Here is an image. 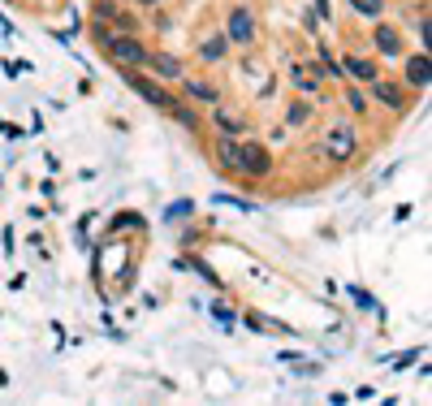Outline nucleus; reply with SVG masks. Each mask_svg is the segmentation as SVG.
Masks as SVG:
<instances>
[{"instance_id": "obj_17", "label": "nucleus", "mask_w": 432, "mask_h": 406, "mask_svg": "<svg viewBox=\"0 0 432 406\" xmlns=\"http://www.w3.org/2000/svg\"><path fill=\"white\" fill-rule=\"evenodd\" d=\"M216 164L225 169V173H234V156H238V139H230V134H216Z\"/></svg>"}, {"instance_id": "obj_8", "label": "nucleus", "mask_w": 432, "mask_h": 406, "mask_svg": "<svg viewBox=\"0 0 432 406\" xmlns=\"http://www.w3.org/2000/svg\"><path fill=\"white\" fill-rule=\"evenodd\" d=\"M428 83H432V61H428V52H411V57H406L402 87H406V91H428Z\"/></svg>"}, {"instance_id": "obj_25", "label": "nucleus", "mask_w": 432, "mask_h": 406, "mask_svg": "<svg viewBox=\"0 0 432 406\" xmlns=\"http://www.w3.org/2000/svg\"><path fill=\"white\" fill-rule=\"evenodd\" d=\"M139 5H143V9H156V5H160V0H139Z\"/></svg>"}, {"instance_id": "obj_7", "label": "nucleus", "mask_w": 432, "mask_h": 406, "mask_svg": "<svg viewBox=\"0 0 432 406\" xmlns=\"http://www.w3.org/2000/svg\"><path fill=\"white\" fill-rule=\"evenodd\" d=\"M368 91H372L376 104H385V108H393V113H406V104H411V95H406V87H402V83L372 78V83H368Z\"/></svg>"}, {"instance_id": "obj_15", "label": "nucleus", "mask_w": 432, "mask_h": 406, "mask_svg": "<svg viewBox=\"0 0 432 406\" xmlns=\"http://www.w3.org/2000/svg\"><path fill=\"white\" fill-rule=\"evenodd\" d=\"M290 78H294V91H298V95H307V99L320 91V78H316V74H307L298 61H290Z\"/></svg>"}, {"instance_id": "obj_4", "label": "nucleus", "mask_w": 432, "mask_h": 406, "mask_svg": "<svg viewBox=\"0 0 432 406\" xmlns=\"http://www.w3.org/2000/svg\"><path fill=\"white\" fill-rule=\"evenodd\" d=\"M104 57L113 61V65H130V69H143V61H147V43L139 39V35H130V31H117V35H109L104 43Z\"/></svg>"}, {"instance_id": "obj_6", "label": "nucleus", "mask_w": 432, "mask_h": 406, "mask_svg": "<svg viewBox=\"0 0 432 406\" xmlns=\"http://www.w3.org/2000/svg\"><path fill=\"white\" fill-rule=\"evenodd\" d=\"M342 78L368 87L372 78H380V61L376 57H359V52H342Z\"/></svg>"}, {"instance_id": "obj_12", "label": "nucleus", "mask_w": 432, "mask_h": 406, "mask_svg": "<svg viewBox=\"0 0 432 406\" xmlns=\"http://www.w3.org/2000/svg\"><path fill=\"white\" fill-rule=\"evenodd\" d=\"M182 91L195 104H221V87H212L208 78H182Z\"/></svg>"}, {"instance_id": "obj_11", "label": "nucleus", "mask_w": 432, "mask_h": 406, "mask_svg": "<svg viewBox=\"0 0 432 406\" xmlns=\"http://www.w3.org/2000/svg\"><path fill=\"white\" fill-rule=\"evenodd\" d=\"M372 43H376V57H385V61L402 57V35H398L393 27H380V22H376V31H372Z\"/></svg>"}, {"instance_id": "obj_18", "label": "nucleus", "mask_w": 432, "mask_h": 406, "mask_svg": "<svg viewBox=\"0 0 432 406\" xmlns=\"http://www.w3.org/2000/svg\"><path fill=\"white\" fill-rule=\"evenodd\" d=\"M212 203H216V208H234V212H256V203H251V199H234V195H212Z\"/></svg>"}, {"instance_id": "obj_22", "label": "nucleus", "mask_w": 432, "mask_h": 406, "mask_svg": "<svg viewBox=\"0 0 432 406\" xmlns=\"http://www.w3.org/2000/svg\"><path fill=\"white\" fill-rule=\"evenodd\" d=\"M350 298H354V302H359V307H368V312H376V302H372V298H368V294H363L359 286H350Z\"/></svg>"}, {"instance_id": "obj_24", "label": "nucleus", "mask_w": 432, "mask_h": 406, "mask_svg": "<svg viewBox=\"0 0 432 406\" xmlns=\"http://www.w3.org/2000/svg\"><path fill=\"white\" fill-rule=\"evenodd\" d=\"M316 9H320V18H324V22L333 18V9H328V0H316Z\"/></svg>"}, {"instance_id": "obj_23", "label": "nucleus", "mask_w": 432, "mask_h": 406, "mask_svg": "<svg viewBox=\"0 0 432 406\" xmlns=\"http://www.w3.org/2000/svg\"><path fill=\"white\" fill-rule=\"evenodd\" d=\"M177 216H190V203H173V208H169V220H177Z\"/></svg>"}, {"instance_id": "obj_14", "label": "nucleus", "mask_w": 432, "mask_h": 406, "mask_svg": "<svg viewBox=\"0 0 432 406\" xmlns=\"http://www.w3.org/2000/svg\"><path fill=\"white\" fill-rule=\"evenodd\" d=\"M312 117H316L312 99H290V104H286V125H290V130H302Z\"/></svg>"}, {"instance_id": "obj_20", "label": "nucleus", "mask_w": 432, "mask_h": 406, "mask_svg": "<svg viewBox=\"0 0 432 406\" xmlns=\"http://www.w3.org/2000/svg\"><path fill=\"white\" fill-rule=\"evenodd\" d=\"M346 104L354 108V117H363V113H368V99H363V91H359V87H346Z\"/></svg>"}, {"instance_id": "obj_10", "label": "nucleus", "mask_w": 432, "mask_h": 406, "mask_svg": "<svg viewBox=\"0 0 432 406\" xmlns=\"http://www.w3.org/2000/svg\"><path fill=\"white\" fill-rule=\"evenodd\" d=\"M143 69H151L160 83H182V78H186L182 61H177V57H169V52H151V48H147V61H143Z\"/></svg>"}, {"instance_id": "obj_21", "label": "nucleus", "mask_w": 432, "mask_h": 406, "mask_svg": "<svg viewBox=\"0 0 432 406\" xmlns=\"http://www.w3.org/2000/svg\"><path fill=\"white\" fill-rule=\"evenodd\" d=\"M113 13H117V5H113V0H95V18H99V22H109Z\"/></svg>"}, {"instance_id": "obj_13", "label": "nucleus", "mask_w": 432, "mask_h": 406, "mask_svg": "<svg viewBox=\"0 0 432 406\" xmlns=\"http://www.w3.org/2000/svg\"><path fill=\"white\" fill-rule=\"evenodd\" d=\"M199 61H208V65H212V61H216V65L230 61V39H225V35H208V39L199 43Z\"/></svg>"}, {"instance_id": "obj_16", "label": "nucleus", "mask_w": 432, "mask_h": 406, "mask_svg": "<svg viewBox=\"0 0 432 406\" xmlns=\"http://www.w3.org/2000/svg\"><path fill=\"white\" fill-rule=\"evenodd\" d=\"M169 117H173L177 125H182V130H190V134H199V130H203V117H199L190 104H182V99H177V104L169 108Z\"/></svg>"}, {"instance_id": "obj_5", "label": "nucleus", "mask_w": 432, "mask_h": 406, "mask_svg": "<svg viewBox=\"0 0 432 406\" xmlns=\"http://www.w3.org/2000/svg\"><path fill=\"white\" fill-rule=\"evenodd\" d=\"M256 35H260V22L246 5H234L230 9V27H225V39L230 48H256Z\"/></svg>"}, {"instance_id": "obj_2", "label": "nucleus", "mask_w": 432, "mask_h": 406, "mask_svg": "<svg viewBox=\"0 0 432 406\" xmlns=\"http://www.w3.org/2000/svg\"><path fill=\"white\" fill-rule=\"evenodd\" d=\"M117 74H121V83L130 87L139 99H147L151 108H160V113H169L173 104H177V95L169 91V83H156V78H147L143 69H130V65H117Z\"/></svg>"}, {"instance_id": "obj_19", "label": "nucleus", "mask_w": 432, "mask_h": 406, "mask_svg": "<svg viewBox=\"0 0 432 406\" xmlns=\"http://www.w3.org/2000/svg\"><path fill=\"white\" fill-rule=\"evenodd\" d=\"M350 5H354V13L368 18V22H376L380 13H385V0H350Z\"/></svg>"}, {"instance_id": "obj_9", "label": "nucleus", "mask_w": 432, "mask_h": 406, "mask_svg": "<svg viewBox=\"0 0 432 406\" xmlns=\"http://www.w3.org/2000/svg\"><path fill=\"white\" fill-rule=\"evenodd\" d=\"M212 130L216 134H230V139H242L246 130H251V121L242 117V113H234V108H225V104H212Z\"/></svg>"}, {"instance_id": "obj_1", "label": "nucleus", "mask_w": 432, "mask_h": 406, "mask_svg": "<svg viewBox=\"0 0 432 406\" xmlns=\"http://www.w3.org/2000/svg\"><path fill=\"white\" fill-rule=\"evenodd\" d=\"M272 151L256 139H238V156H234V177H246V182H264V177L272 173Z\"/></svg>"}, {"instance_id": "obj_3", "label": "nucleus", "mask_w": 432, "mask_h": 406, "mask_svg": "<svg viewBox=\"0 0 432 406\" xmlns=\"http://www.w3.org/2000/svg\"><path fill=\"white\" fill-rule=\"evenodd\" d=\"M320 151L333 164H350L354 156H359V139H354V125L350 121H337V125H328V130L320 134Z\"/></svg>"}]
</instances>
